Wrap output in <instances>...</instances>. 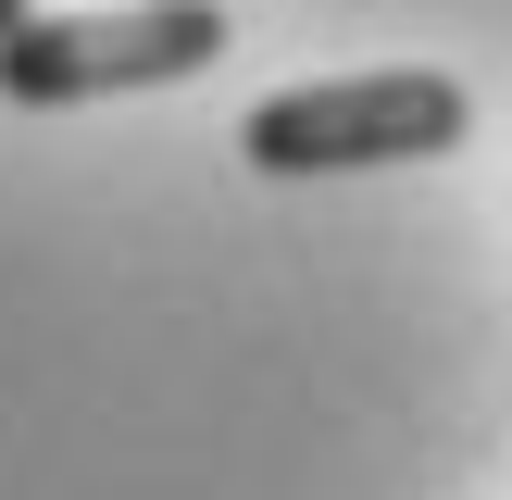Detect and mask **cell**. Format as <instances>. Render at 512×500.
<instances>
[{
  "mask_svg": "<svg viewBox=\"0 0 512 500\" xmlns=\"http://www.w3.org/2000/svg\"><path fill=\"white\" fill-rule=\"evenodd\" d=\"M13 25H25V0H0V38H13Z\"/></svg>",
  "mask_w": 512,
  "mask_h": 500,
  "instance_id": "obj_3",
  "label": "cell"
},
{
  "mask_svg": "<svg viewBox=\"0 0 512 500\" xmlns=\"http://www.w3.org/2000/svg\"><path fill=\"white\" fill-rule=\"evenodd\" d=\"M475 138V100L463 75H425V63H388V75H313V88H275L250 100L238 150L263 175H363V163H438V150Z\"/></svg>",
  "mask_w": 512,
  "mask_h": 500,
  "instance_id": "obj_1",
  "label": "cell"
},
{
  "mask_svg": "<svg viewBox=\"0 0 512 500\" xmlns=\"http://www.w3.org/2000/svg\"><path fill=\"white\" fill-rule=\"evenodd\" d=\"M225 50V0H100V13H25L0 38V100L13 113H63V100L113 88H175Z\"/></svg>",
  "mask_w": 512,
  "mask_h": 500,
  "instance_id": "obj_2",
  "label": "cell"
}]
</instances>
